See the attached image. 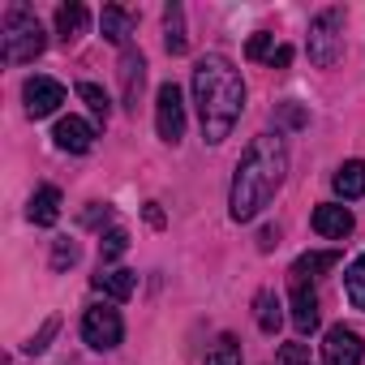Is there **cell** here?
I'll return each mask as SVG.
<instances>
[{
	"instance_id": "obj_29",
	"label": "cell",
	"mask_w": 365,
	"mask_h": 365,
	"mask_svg": "<svg viewBox=\"0 0 365 365\" xmlns=\"http://www.w3.org/2000/svg\"><path fill=\"white\" fill-rule=\"evenodd\" d=\"M99 220H112V211H108V207L99 211V202H95V207H91V211L82 215V224H86V228H99Z\"/></svg>"
},
{
	"instance_id": "obj_15",
	"label": "cell",
	"mask_w": 365,
	"mask_h": 365,
	"mask_svg": "<svg viewBox=\"0 0 365 365\" xmlns=\"http://www.w3.org/2000/svg\"><path fill=\"white\" fill-rule=\"evenodd\" d=\"M86 26H91V9L78 5V0L56 9V35H61V43H78L86 35Z\"/></svg>"
},
{
	"instance_id": "obj_24",
	"label": "cell",
	"mask_w": 365,
	"mask_h": 365,
	"mask_svg": "<svg viewBox=\"0 0 365 365\" xmlns=\"http://www.w3.org/2000/svg\"><path fill=\"white\" fill-rule=\"evenodd\" d=\"M125 250H129V232H125V228H108V232H103V241H99V262H103V267H112Z\"/></svg>"
},
{
	"instance_id": "obj_19",
	"label": "cell",
	"mask_w": 365,
	"mask_h": 365,
	"mask_svg": "<svg viewBox=\"0 0 365 365\" xmlns=\"http://www.w3.org/2000/svg\"><path fill=\"white\" fill-rule=\"evenodd\" d=\"M99 26H103V39H108V43H116V48H125V43H129V35H133V18H129L120 5H108V9H103V18H99Z\"/></svg>"
},
{
	"instance_id": "obj_14",
	"label": "cell",
	"mask_w": 365,
	"mask_h": 365,
	"mask_svg": "<svg viewBox=\"0 0 365 365\" xmlns=\"http://www.w3.org/2000/svg\"><path fill=\"white\" fill-rule=\"evenodd\" d=\"M331 190H335L344 202L361 198V194H365V159H348V163H339V172L331 176Z\"/></svg>"
},
{
	"instance_id": "obj_7",
	"label": "cell",
	"mask_w": 365,
	"mask_h": 365,
	"mask_svg": "<svg viewBox=\"0 0 365 365\" xmlns=\"http://www.w3.org/2000/svg\"><path fill=\"white\" fill-rule=\"evenodd\" d=\"M365 361V344L352 327H331L322 335V365H361Z\"/></svg>"
},
{
	"instance_id": "obj_17",
	"label": "cell",
	"mask_w": 365,
	"mask_h": 365,
	"mask_svg": "<svg viewBox=\"0 0 365 365\" xmlns=\"http://www.w3.org/2000/svg\"><path fill=\"white\" fill-rule=\"evenodd\" d=\"M163 48H168V56H185V48H190V39H185V9L180 5L163 9Z\"/></svg>"
},
{
	"instance_id": "obj_21",
	"label": "cell",
	"mask_w": 365,
	"mask_h": 365,
	"mask_svg": "<svg viewBox=\"0 0 365 365\" xmlns=\"http://www.w3.org/2000/svg\"><path fill=\"white\" fill-rule=\"evenodd\" d=\"M344 292L352 301V309H365V254H356L344 271Z\"/></svg>"
},
{
	"instance_id": "obj_26",
	"label": "cell",
	"mask_w": 365,
	"mask_h": 365,
	"mask_svg": "<svg viewBox=\"0 0 365 365\" xmlns=\"http://www.w3.org/2000/svg\"><path fill=\"white\" fill-rule=\"evenodd\" d=\"M73 262H78V241H56V250H52V267L65 271V267H73Z\"/></svg>"
},
{
	"instance_id": "obj_8",
	"label": "cell",
	"mask_w": 365,
	"mask_h": 365,
	"mask_svg": "<svg viewBox=\"0 0 365 365\" xmlns=\"http://www.w3.org/2000/svg\"><path fill=\"white\" fill-rule=\"evenodd\" d=\"M22 99H26V112L39 120V116H52V112L65 103V86H61L56 78H26Z\"/></svg>"
},
{
	"instance_id": "obj_25",
	"label": "cell",
	"mask_w": 365,
	"mask_h": 365,
	"mask_svg": "<svg viewBox=\"0 0 365 365\" xmlns=\"http://www.w3.org/2000/svg\"><path fill=\"white\" fill-rule=\"evenodd\" d=\"M279 48H275V35H267V31H258L254 39H250V48H245V56L250 61H271Z\"/></svg>"
},
{
	"instance_id": "obj_11",
	"label": "cell",
	"mask_w": 365,
	"mask_h": 365,
	"mask_svg": "<svg viewBox=\"0 0 365 365\" xmlns=\"http://www.w3.org/2000/svg\"><path fill=\"white\" fill-rule=\"evenodd\" d=\"M309 224H314V232H318V237H327V241H344V237L352 232V224H356V220H352V211H348V207H339V202H322V207L314 211V220H309Z\"/></svg>"
},
{
	"instance_id": "obj_28",
	"label": "cell",
	"mask_w": 365,
	"mask_h": 365,
	"mask_svg": "<svg viewBox=\"0 0 365 365\" xmlns=\"http://www.w3.org/2000/svg\"><path fill=\"white\" fill-rule=\"evenodd\" d=\"M279 361H284V365H309V352H305L301 344H284V352H279Z\"/></svg>"
},
{
	"instance_id": "obj_2",
	"label": "cell",
	"mask_w": 365,
	"mask_h": 365,
	"mask_svg": "<svg viewBox=\"0 0 365 365\" xmlns=\"http://www.w3.org/2000/svg\"><path fill=\"white\" fill-rule=\"evenodd\" d=\"M194 103H198L202 138L211 146H220L245 112V82H241V73L228 56L207 52L194 65Z\"/></svg>"
},
{
	"instance_id": "obj_4",
	"label": "cell",
	"mask_w": 365,
	"mask_h": 365,
	"mask_svg": "<svg viewBox=\"0 0 365 365\" xmlns=\"http://www.w3.org/2000/svg\"><path fill=\"white\" fill-rule=\"evenodd\" d=\"M344 56V9H322L309 22V61L318 69H331Z\"/></svg>"
},
{
	"instance_id": "obj_1",
	"label": "cell",
	"mask_w": 365,
	"mask_h": 365,
	"mask_svg": "<svg viewBox=\"0 0 365 365\" xmlns=\"http://www.w3.org/2000/svg\"><path fill=\"white\" fill-rule=\"evenodd\" d=\"M284 176H288V142L279 133H258L237 172H232V194H228V215L237 224H250L262 215V207L279 194L284 185Z\"/></svg>"
},
{
	"instance_id": "obj_9",
	"label": "cell",
	"mask_w": 365,
	"mask_h": 365,
	"mask_svg": "<svg viewBox=\"0 0 365 365\" xmlns=\"http://www.w3.org/2000/svg\"><path fill=\"white\" fill-rule=\"evenodd\" d=\"M288 305H292V327L301 335H314L318 331V292L309 288V279H292Z\"/></svg>"
},
{
	"instance_id": "obj_13",
	"label": "cell",
	"mask_w": 365,
	"mask_h": 365,
	"mask_svg": "<svg viewBox=\"0 0 365 365\" xmlns=\"http://www.w3.org/2000/svg\"><path fill=\"white\" fill-rule=\"evenodd\" d=\"M91 284H95L103 297H112V301H129L133 288H138V275L125 271V267H99V275H95Z\"/></svg>"
},
{
	"instance_id": "obj_22",
	"label": "cell",
	"mask_w": 365,
	"mask_h": 365,
	"mask_svg": "<svg viewBox=\"0 0 365 365\" xmlns=\"http://www.w3.org/2000/svg\"><path fill=\"white\" fill-rule=\"evenodd\" d=\"M78 99L95 112V120L108 125V116H112V99L103 95V86H95V82H78Z\"/></svg>"
},
{
	"instance_id": "obj_16",
	"label": "cell",
	"mask_w": 365,
	"mask_h": 365,
	"mask_svg": "<svg viewBox=\"0 0 365 365\" xmlns=\"http://www.w3.org/2000/svg\"><path fill=\"white\" fill-rule=\"evenodd\" d=\"M26 215H31V224H35V228H52V224L61 220V190H56V185L35 190V198H31Z\"/></svg>"
},
{
	"instance_id": "obj_18",
	"label": "cell",
	"mask_w": 365,
	"mask_h": 365,
	"mask_svg": "<svg viewBox=\"0 0 365 365\" xmlns=\"http://www.w3.org/2000/svg\"><path fill=\"white\" fill-rule=\"evenodd\" d=\"M254 318H258V331H262V335H275V331H279L284 305H279V297H275L271 288H262V292L254 297Z\"/></svg>"
},
{
	"instance_id": "obj_10",
	"label": "cell",
	"mask_w": 365,
	"mask_h": 365,
	"mask_svg": "<svg viewBox=\"0 0 365 365\" xmlns=\"http://www.w3.org/2000/svg\"><path fill=\"white\" fill-rule=\"evenodd\" d=\"M52 142H56L61 150H69V155H86V150L95 146V129H91L82 116H61L56 129H52Z\"/></svg>"
},
{
	"instance_id": "obj_3",
	"label": "cell",
	"mask_w": 365,
	"mask_h": 365,
	"mask_svg": "<svg viewBox=\"0 0 365 365\" xmlns=\"http://www.w3.org/2000/svg\"><path fill=\"white\" fill-rule=\"evenodd\" d=\"M0 39H5V61L9 65H26V61H35L48 48V35H43L39 18L31 9H22V5L5 14V31H0Z\"/></svg>"
},
{
	"instance_id": "obj_5",
	"label": "cell",
	"mask_w": 365,
	"mask_h": 365,
	"mask_svg": "<svg viewBox=\"0 0 365 365\" xmlns=\"http://www.w3.org/2000/svg\"><path fill=\"white\" fill-rule=\"evenodd\" d=\"M155 129H159V138L172 142V146L185 138V95H180L176 82H163V86L155 91Z\"/></svg>"
},
{
	"instance_id": "obj_23",
	"label": "cell",
	"mask_w": 365,
	"mask_h": 365,
	"mask_svg": "<svg viewBox=\"0 0 365 365\" xmlns=\"http://www.w3.org/2000/svg\"><path fill=\"white\" fill-rule=\"evenodd\" d=\"M207 365H241V339L237 335H220L207 352Z\"/></svg>"
},
{
	"instance_id": "obj_32",
	"label": "cell",
	"mask_w": 365,
	"mask_h": 365,
	"mask_svg": "<svg viewBox=\"0 0 365 365\" xmlns=\"http://www.w3.org/2000/svg\"><path fill=\"white\" fill-rule=\"evenodd\" d=\"M146 220H150V224H155V228H159V224H163V215H159V207H155V202H150V207H146Z\"/></svg>"
},
{
	"instance_id": "obj_20",
	"label": "cell",
	"mask_w": 365,
	"mask_h": 365,
	"mask_svg": "<svg viewBox=\"0 0 365 365\" xmlns=\"http://www.w3.org/2000/svg\"><path fill=\"white\" fill-rule=\"evenodd\" d=\"M339 267V250H318V254H301L292 262V279H309V275H322V271H335Z\"/></svg>"
},
{
	"instance_id": "obj_6",
	"label": "cell",
	"mask_w": 365,
	"mask_h": 365,
	"mask_svg": "<svg viewBox=\"0 0 365 365\" xmlns=\"http://www.w3.org/2000/svg\"><path fill=\"white\" fill-rule=\"evenodd\" d=\"M82 339L95 348V352H108L125 339V322H120V309L112 305H91L82 314Z\"/></svg>"
},
{
	"instance_id": "obj_27",
	"label": "cell",
	"mask_w": 365,
	"mask_h": 365,
	"mask_svg": "<svg viewBox=\"0 0 365 365\" xmlns=\"http://www.w3.org/2000/svg\"><path fill=\"white\" fill-rule=\"evenodd\" d=\"M56 331H61V318H48V322H43V331H39V335H31V344H26V352H31V356H39V352L48 348V339H52Z\"/></svg>"
},
{
	"instance_id": "obj_30",
	"label": "cell",
	"mask_w": 365,
	"mask_h": 365,
	"mask_svg": "<svg viewBox=\"0 0 365 365\" xmlns=\"http://www.w3.org/2000/svg\"><path fill=\"white\" fill-rule=\"evenodd\" d=\"M279 245V228H262V237H258V250L267 254V250H275Z\"/></svg>"
},
{
	"instance_id": "obj_12",
	"label": "cell",
	"mask_w": 365,
	"mask_h": 365,
	"mask_svg": "<svg viewBox=\"0 0 365 365\" xmlns=\"http://www.w3.org/2000/svg\"><path fill=\"white\" fill-rule=\"evenodd\" d=\"M142 82H146V61H142V52H125V56H120V95H125V108H129V112L138 108Z\"/></svg>"
},
{
	"instance_id": "obj_31",
	"label": "cell",
	"mask_w": 365,
	"mask_h": 365,
	"mask_svg": "<svg viewBox=\"0 0 365 365\" xmlns=\"http://www.w3.org/2000/svg\"><path fill=\"white\" fill-rule=\"evenodd\" d=\"M288 61H292V48H279V52L271 56V69H288Z\"/></svg>"
}]
</instances>
